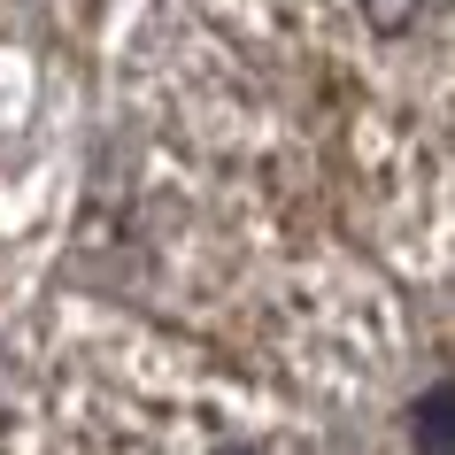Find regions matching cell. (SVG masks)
Wrapping results in <instances>:
<instances>
[{"label":"cell","mask_w":455,"mask_h":455,"mask_svg":"<svg viewBox=\"0 0 455 455\" xmlns=\"http://www.w3.org/2000/svg\"><path fill=\"white\" fill-rule=\"evenodd\" d=\"M0 455H47L39 409H8V402H0Z\"/></svg>","instance_id":"cell-5"},{"label":"cell","mask_w":455,"mask_h":455,"mask_svg":"<svg viewBox=\"0 0 455 455\" xmlns=\"http://www.w3.org/2000/svg\"><path fill=\"white\" fill-rule=\"evenodd\" d=\"M132 147L455 286V0H140Z\"/></svg>","instance_id":"cell-1"},{"label":"cell","mask_w":455,"mask_h":455,"mask_svg":"<svg viewBox=\"0 0 455 455\" xmlns=\"http://www.w3.org/2000/svg\"><path fill=\"white\" fill-rule=\"evenodd\" d=\"M85 31L93 0H0V309L85 201Z\"/></svg>","instance_id":"cell-4"},{"label":"cell","mask_w":455,"mask_h":455,"mask_svg":"<svg viewBox=\"0 0 455 455\" xmlns=\"http://www.w3.org/2000/svg\"><path fill=\"white\" fill-rule=\"evenodd\" d=\"M100 224L124 309L201 339L286 394L339 409L379 394L402 363V286L355 247L263 201H240L132 147Z\"/></svg>","instance_id":"cell-2"},{"label":"cell","mask_w":455,"mask_h":455,"mask_svg":"<svg viewBox=\"0 0 455 455\" xmlns=\"http://www.w3.org/2000/svg\"><path fill=\"white\" fill-rule=\"evenodd\" d=\"M47 455H347L324 402L124 301H70L39 355Z\"/></svg>","instance_id":"cell-3"}]
</instances>
